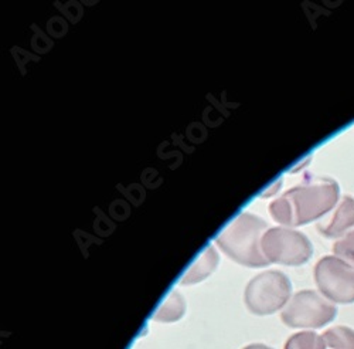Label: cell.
Returning <instances> with one entry per match:
<instances>
[{"mask_svg":"<svg viewBox=\"0 0 354 349\" xmlns=\"http://www.w3.org/2000/svg\"><path fill=\"white\" fill-rule=\"evenodd\" d=\"M217 265H218V254L216 249L213 246L205 247V250L194 261V265L190 267V270L183 276L180 283L183 285L197 284L207 278L216 270Z\"/></svg>","mask_w":354,"mask_h":349,"instance_id":"8","label":"cell"},{"mask_svg":"<svg viewBox=\"0 0 354 349\" xmlns=\"http://www.w3.org/2000/svg\"><path fill=\"white\" fill-rule=\"evenodd\" d=\"M323 339L330 349H354V330L348 327H333L323 334Z\"/></svg>","mask_w":354,"mask_h":349,"instance_id":"11","label":"cell"},{"mask_svg":"<svg viewBox=\"0 0 354 349\" xmlns=\"http://www.w3.org/2000/svg\"><path fill=\"white\" fill-rule=\"evenodd\" d=\"M351 227H354V199L351 196H344L335 213L317 224L320 235L328 239L343 238Z\"/></svg>","mask_w":354,"mask_h":349,"instance_id":"7","label":"cell"},{"mask_svg":"<svg viewBox=\"0 0 354 349\" xmlns=\"http://www.w3.org/2000/svg\"><path fill=\"white\" fill-rule=\"evenodd\" d=\"M340 196L337 182L330 178H315L293 186L271 202L270 213L281 224L299 227L329 213Z\"/></svg>","mask_w":354,"mask_h":349,"instance_id":"1","label":"cell"},{"mask_svg":"<svg viewBox=\"0 0 354 349\" xmlns=\"http://www.w3.org/2000/svg\"><path fill=\"white\" fill-rule=\"evenodd\" d=\"M283 349H328L323 335L315 331H302L293 334L285 343Z\"/></svg>","mask_w":354,"mask_h":349,"instance_id":"10","label":"cell"},{"mask_svg":"<svg viewBox=\"0 0 354 349\" xmlns=\"http://www.w3.org/2000/svg\"><path fill=\"white\" fill-rule=\"evenodd\" d=\"M243 349H274V348L267 346V345H263V343H252V345H248V346H245Z\"/></svg>","mask_w":354,"mask_h":349,"instance_id":"14","label":"cell"},{"mask_svg":"<svg viewBox=\"0 0 354 349\" xmlns=\"http://www.w3.org/2000/svg\"><path fill=\"white\" fill-rule=\"evenodd\" d=\"M290 280L277 270L263 271L247 284L244 301L255 315H271L283 310L290 301Z\"/></svg>","mask_w":354,"mask_h":349,"instance_id":"3","label":"cell"},{"mask_svg":"<svg viewBox=\"0 0 354 349\" xmlns=\"http://www.w3.org/2000/svg\"><path fill=\"white\" fill-rule=\"evenodd\" d=\"M337 315V307L313 289L295 294L281 312L282 323L289 328L317 330L330 324Z\"/></svg>","mask_w":354,"mask_h":349,"instance_id":"4","label":"cell"},{"mask_svg":"<svg viewBox=\"0 0 354 349\" xmlns=\"http://www.w3.org/2000/svg\"><path fill=\"white\" fill-rule=\"evenodd\" d=\"M333 253L336 257L344 260L346 263L354 267V230L348 231L346 236L335 243Z\"/></svg>","mask_w":354,"mask_h":349,"instance_id":"12","label":"cell"},{"mask_svg":"<svg viewBox=\"0 0 354 349\" xmlns=\"http://www.w3.org/2000/svg\"><path fill=\"white\" fill-rule=\"evenodd\" d=\"M281 185H282V179H279V181H278V182H275V184H274V185H272V186H271V188H272V189H271V190H267V192H265V193H263V195H262V196H271V195H272V193H274V192H277V190H279V188H281Z\"/></svg>","mask_w":354,"mask_h":349,"instance_id":"13","label":"cell"},{"mask_svg":"<svg viewBox=\"0 0 354 349\" xmlns=\"http://www.w3.org/2000/svg\"><path fill=\"white\" fill-rule=\"evenodd\" d=\"M267 222L252 213H241L216 238L218 247L234 261L245 267H265L270 261L261 249Z\"/></svg>","mask_w":354,"mask_h":349,"instance_id":"2","label":"cell"},{"mask_svg":"<svg viewBox=\"0 0 354 349\" xmlns=\"http://www.w3.org/2000/svg\"><path fill=\"white\" fill-rule=\"evenodd\" d=\"M261 249L270 263L283 266L305 265L313 254L310 240L290 227L268 229L261 239Z\"/></svg>","mask_w":354,"mask_h":349,"instance_id":"5","label":"cell"},{"mask_svg":"<svg viewBox=\"0 0 354 349\" xmlns=\"http://www.w3.org/2000/svg\"><path fill=\"white\" fill-rule=\"evenodd\" d=\"M186 312V301L183 296L177 291H173L167 300L159 307L153 315V321L156 323H176Z\"/></svg>","mask_w":354,"mask_h":349,"instance_id":"9","label":"cell"},{"mask_svg":"<svg viewBox=\"0 0 354 349\" xmlns=\"http://www.w3.org/2000/svg\"><path fill=\"white\" fill-rule=\"evenodd\" d=\"M320 294L333 304L354 303V267L336 256H326L315 266Z\"/></svg>","mask_w":354,"mask_h":349,"instance_id":"6","label":"cell"}]
</instances>
